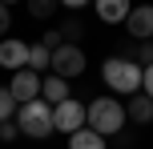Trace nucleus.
Wrapping results in <instances>:
<instances>
[{"mask_svg": "<svg viewBox=\"0 0 153 149\" xmlns=\"http://www.w3.org/2000/svg\"><path fill=\"white\" fill-rule=\"evenodd\" d=\"M85 129H93V133H101V137H117L125 129V105L117 101V97L89 101L85 105Z\"/></svg>", "mask_w": 153, "mask_h": 149, "instance_id": "nucleus-1", "label": "nucleus"}, {"mask_svg": "<svg viewBox=\"0 0 153 149\" xmlns=\"http://www.w3.org/2000/svg\"><path fill=\"white\" fill-rule=\"evenodd\" d=\"M101 77H105V85L113 89V93H141V69L133 61H125V56H109L105 64H101Z\"/></svg>", "mask_w": 153, "mask_h": 149, "instance_id": "nucleus-2", "label": "nucleus"}, {"mask_svg": "<svg viewBox=\"0 0 153 149\" xmlns=\"http://www.w3.org/2000/svg\"><path fill=\"white\" fill-rule=\"evenodd\" d=\"M12 121H16V129H20L24 137H36V141H40V137L53 133V105H45V101L36 97V101L20 105Z\"/></svg>", "mask_w": 153, "mask_h": 149, "instance_id": "nucleus-3", "label": "nucleus"}, {"mask_svg": "<svg viewBox=\"0 0 153 149\" xmlns=\"http://www.w3.org/2000/svg\"><path fill=\"white\" fill-rule=\"evenodd\" d=\"M85 53H81V44H61V48H53V77H81L85 73Z\"/></svg>", "mask_w": 153, "mask_h": 149, "instance_id": "nucleus-4", "label": "nucleus"}, {"mask_svg": "<svg viewBox=\"0 0 153 149\" xmlns=\"http://www.w3.org/2000/svg\"><path fill=\"white\" fill-rule=\"evenodd\" d=\"M76 129H85V105L81 101H65V105H56L53 109V133H76Z\"/></svg>", "mask_w": 153, "mask_h": 149, "instance_id": "nucleus-5", "label": "nucleus"}, {"mask_svg": "<svg viewBox=\"0 0 153 149\" xmlns=\"http://www.w3.org/2000/svg\"><path fill=\"white\" fill-rule=\"evenodd\" d=\"M40 81H45V77H36L32 69L12 73V81H8V93H12V101H16V105H28V101H36V97H40Z\"/></svg>", "mask_w": 153, "mask_h": 149, "instance_id": "nucleus-6", "label": "nucleus"}, {"mask_svg": "<svg viewBox=\"0 0 153 149\" xmlns=\"http://www.w3.org/2000/svg\"><path fill=\"white\" fill-rule=\"evenodd\" d=\"M0 64H4V69H12V73L28 69V44H24V40H16V36H4V40H0Z\"/></svg>", "mask_w": 153, "mask_h": 149, "instance_id": "nucleus-7", "label": "nucleus"}, {"mask_svg": "<svg viewBox=\"0 0 153 149\" xmlns=\"http://www.w3.org/2000/svg\"><path fill=\"white\" fill-rule=\"evenodd\" d=\"M125 28H129V36L149 40V36H153V4H137V8L129 12V20H125Z\"/></svg>", "mask_w": 153, "mask_h": 149, "instance_id": "nucleus-8", "label": "nucleus"}, {"mask_svg": "<svg viewBox=\"0 0 153 149\" xmlns=\"http://www.w3.org/2000/svg\"><path fill=\"white\" fill-rule=\"evenodd\" d=\"M93 4H97V16H101L105 24H125L129 12H133L129 0H93Z\"/></svg>", "mask_w": 153, "mask_h": 149, "instance_id": "nucleus-9", "label": "nucleus"}, {"mask_svg": "<svg viewBox=\"0 0 153 149\" xmlns=\"http://www.w3.org/2000/svg\"><path fill=\"white\" fill-rule=\"evenodd\" d=\"M69 81H65V77H45V81H40V101H45V105H53V109H56V105H65V101H69Z\"/></svg>", "mask_w": 153, "mask_h": 149, "instance_id": "nucleus-10", "label": "nucleus"}, {"mask_svg": "<svg viewBox=\"0 0 153 149\" xmlns=\"http://www.w3.org/2000/svg\"><path fill=\"white\" fill-rule=\"evenodd\" d=\"M125 117L133 121V125H145V121H153V101L145 93H133L129 105H125Z\"/></svg>", "mask_w": 153, "mask_h": 149, "instance_id": "nucleus-11", "label": "nucleus"}, {"mask_svg": "<svg viewBox=\"0 0 153 149\" xmlns=\"http://www.w3.org/2000/svg\"><path fill=\"white\" fill-rule=\"evenodd\" d=\"M69 149H109V141L101 133H93V129H76L69 137Z\"/></svg>", "mask_w": 153, "mask_h": 149, "instance_id": "nucleus-12", "label": "nucleus"}, {"mask_svg": "<svg viewBox=\"0 0 153 149\" xmlns=\"http://www.w3.org/2000/svg\"><path fill=\"white\" fill-rule=\"evenodd\" d=\"M28 69H32V73L53 69V48H45L40 40H36V44H28Z\"/></svg>", "mask_w": 153, "mask_h": 149, "instance_id": "nucleus-13", "label": "nucleus"}, {"mask_svg": "<svg viewBox=\"0 0 153 149\" xmlns=\"http://www.w3.org/2000/svg\"><path fill=\"white\" fill-rule=\"evenodd\" d=\"M121 56H125V61H133L137 69H149V64H153V44H145V40H141V44H129Z\"/></svg>", "mask_w": 153, "mask_h": 149, "instance_id": "nucleus-14", "label": "nucleus"}, {"mask_svg": "<svg viewBox=\"0 0 153 149\" xmlns=\"http://www.w3.org/2000/svg\"><path fill=\"white\" fill-rule=\"evenodd\" d=\"M24 4H28V12L36 16V20H48V16L61 8V0H24Z\"/></svg>", "mask_w": 153, "mask_h": 149, "instance_id": "nucleus-15", "label": "nucleus"}, {"mask_svg": "<svg viewBox=\"0 0 153 149\" xmlns=\"http://www.w3.org/2000/svg\"><path fill=\"white\" fill-rule=\"evenodd\" d=\"M56 32H61V40H65V44H76V40L85 36V24H81V20H65Z\"/></svg>", "mask_w": 153, "mask_h": 149, "instance_id": "nucleus-16", "label": "nucleus"}, {"mask_svg": "<svg viewBox=\"0 0 153 149\" xmlns=\"http://www.w3.org/2000/svg\"><path fill=\"white\" fill-rule=\"evenodd\" d=\"M16 109H20V105L12 101V93H8V89H0V121H12Z\"/></svg>", "mask_w": 153, "mask_h": 149, "instance_id": "nucleus-17", "label": "nucleus"}, {"mask_svg": "<svg viewBox=\"0 0 153 149\" xmlns=\"http://www.w3.org/2000/svg\"><path fill=\"white\" fill-rule=\"evenodd\" d=\"M16 137H20L16 121H0V141H16Z\"/></svg>", "mask_w": 153, "mask_h": 149, "instance_id": "nucleus-18", "label": "nucleus"}, {"mask_svg": "<svg viewBox=\"0 0 153 149\" xmlns=\"http://www.w3.org/2000/svg\"><path fill=\"white\" fill-rule=\"evenodd\" d=\"M141 93L153 101V64H149V69H141Z\"/></svg>", "mask_w": 153, "mask_h": 149, "instance_id": "nucleus-19", "label": "nucleus"}, {"mask_svg": "<svg viewBox=\"0 0 153 149\" xmlns=\"http://www.w3.org/2000/svg\"><path fill=\"white\" fill-rule=\"evenodd\" d=\"M40 44H45V48H61L65 40H61V32H56V28H48L45 36H40Z\"/></svg>", "mask_w": 153, "mask_h": 149, "instance_id": "nucleus-20", "label": "nucleus"}, {"mask_svg": "<svg viewBox=\"0 0 153 149\" xmlns=\"http://www.w3.org/2000/svg\"><path fill=\"white\" fill-rule=\"evenodd\" d=\"M8 28H12V12H8V8L0 4V40L8 36Z\"/></svg>", "mask_w": 153, "mask_h": 149, "instance_id": "nucleus-21", "label": "nucleus"}, {"mask_svg": "<svg viewBox=\"0 0 153 149\" xmlns=\"http://www.w3.org/2000/svg\"><path fill=\"white\" fill-rule=\"evenodd\" d=\"M61 4H65V8H89L93 0H61Z\"/></svg>", "mask_w": 153, "mask_h": 149, "instance_id": "nucleus-22", "label": "nucleus"}, {"mask_svg": "<svg viewBox=\"0 0 153 149\" xmlns=\"http://www.w3.org/2000/svg\"><path fill=\"white\" fill-rule=\"evenodd\" d=\"M0 4H4V8H12V4H20V0H0Z\"/></svg>", "mask_w": 153, "mask_h": 149, "instance_id": "nucleus-23", "label": "nucleus"}]
</instances>
